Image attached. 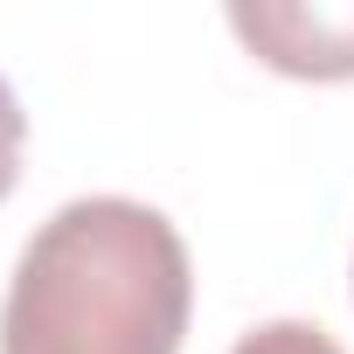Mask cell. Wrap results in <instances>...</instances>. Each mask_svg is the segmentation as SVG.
Listing matches in <instances>:
<instances>
[{
	"mask_svg": "<svg viewBox=\"0 0 354 354\" xmlns=\"http://www.w3.org/2000/svg\"><path fill=\"white\" fill-rule=\"evenodd\" d=\"M188 306L181 230L132 195H77L15 257L0 354H181Z\"/></svg>",
	"mask_w": 354,
	"mask_h": 354,
	"instance_id": "cell-1",
	"label": "cell"
},
{
	"mask_svg": "<svg viewBox=\"0 0 354 354\" xmlns=\"http://www.w3.org/2000/svg\"><path fill=\"white\" fill-rule=\"evenodd\" d=\"M230 28L278 77L306 84L354 77V0H236Z\"/></svg>",
	"mask_w": 354,
	"mask_h": 354,
	"instance_id": "cell-2",
	"label": "cell"
},
{
	"mask_svg": "<svg viewBox=\"0 0 354 354\" xmlns=\"http://www.w3.org/2000/svg\"><path fill=\"white\" fill-rule=\"evenodd\" d=\"M21 139H28L21 97H15V84H8V77H0V202L15 195V174H21Z\"/></svg>",
	"mask_w": 354,
	"mask_h": 354,
	"instance_id": "cell-4",
	"label": "cell"
},
{
	"mask_svg": "<svg viewBox=\"0 0 354 354\" xmlns=\"http://www.w3.org/2000/svg\"><path fill=\"white\" fill-rule=\"evenodd\" d=\"M230 354H347L326 326H313V319H264V326H250Z\"/></svg>",
	"mask_w": 354,
	"mask_h": 354,
	"instance_id": "cell-3",
	"label": "cell"
}]
</instances>
